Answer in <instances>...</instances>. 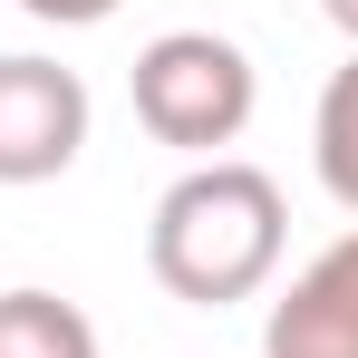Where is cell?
I'll return each instance as SVG.
<instances>
[{
  "instance_id": "1",
  "label": "cell",
  "mask_w": 358,
  "mask_h": 358,
  "mask_svg": "<svg viewBox=\"0 0 358 358\" xmlns=\"http://www.w3.org/2000/svg\"><path fill=\"white\" fill-rule=\"evenodd\" d=\"M281 242H291V203L281 184L242 155L213 165H184L155 194V223H145V262L184 310H233L281 271Z\"/></svg>"
},
{
  "instance_id": "2",
  "label": "cell",
  "mask_w": 358,
  "mask_h": 358,
  "mask_svg": "<svg viewBox=\"0 0 358 358\" xmlns=\"http://www.w3.org/2000/svg\"><path fill=\"white\" fill-rule=\"evenodd\" d=\"M126 87H136V126L155 145L194 155V165H213L252 126V107H262V78L242 59V39H223V29H165V39H145L136 68H126Z\"/></svg>"
},
{
  "instance_id": "3",
  "label": "cell",
  "mask_w": 358,
  "mask_h": 358,
  "mask_svg": "<svg viewBox=\"0 0 358 358\" xmlns=\"http://www.w3.org/2000/svg\"><path fill=\"white\" fill-rule=\"evenodd\" d=\"M87 145V78L59 59H0V184H49Z\"/></svg>"
},
{
  "instance_id": "4",
  "label": "cell",
  "mask_w": 358,
  "mask_h": 358,
  "mask_svg": "<svg viewBox=\"0 0 358 358\" xmlns=\"http://www.w3.org/2000/svg\"><path fill=\"white\" fill-rule=\"evenodd\" d=\"M262 358H358V233L310 252L262 320Z\"/></svg>"
},
{
  "instance_id": "5",
  "label": "cell",
  "mask_w": 358,
  "mask_h": 358,
  "mask_svg": "<svg viewBox=\"0 0 358 358\" xmlns=\"http://www.w3.org/2000/svg\"><path fill=\"white\" fill-rule=\"evenodd\" d=\"M0 358H97V329L59 291H0Z\"/></svg>"
},
{
  "instance_id": "6",
  "label": "cell",
  "mask_w": 358,
  "mask_h": 358,
  "mask_svg": "<svg viewBox=\"0 0 358 358\" xmlns=\"http://www.w3.org/2000/svg\"><path fill=\"white\" fill-rule=\"evenodd\" d=\"M310 165H320V184H329V203L358 213V49H349V68H329V87H320Z\"/></svg>"
},
{
  "instance_id": "7",
  "label": "cell",
  "mask_w": 358,
  "mask_h": 358,
  "mask_svg": "<svg viewBox=\"0 0 358 358\" xmlns=\"http://www.w3.org/2000/svg\"><path fill=\"white\" fill-rule=\"evenodd\" d=\"M29 20H49V29H97V20H117V0H20Z\"/></svg>"
},
{
  "instance_id": "8",
  "label": "cell",
  "mask_w": 358,
  "mask_h": 358,
  "mask_svg": "<svg viewBox=\"0 0 358 358\" xmlns=\"http://www.w3.org/2000/svg\"><path fill=\"white\" fill-rule=\"evenodd\" d=\"M320 10H329V29H339V39L358 49V0H320Z\"/></svg>"
}]
</instances>
